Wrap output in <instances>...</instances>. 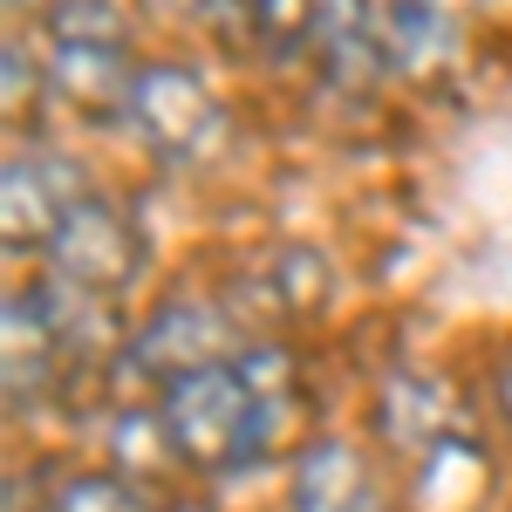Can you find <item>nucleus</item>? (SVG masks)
I'll return each instance as SVG.
<instances>
[{"mask_svg": "<svg viewBox=\"0 0 512 512\" xmlns=\"http://www.w3.org/2000/svg\"><path fill=\"white\" fill-rule=\"evenodd\" d=\"M137 274H144V233L130 226V212L110 205V198L76 205V219L48 246V280H62L76 294H96V301H117Z\"/></svg>", "mask_w": 512, "mask_h": 512, "instance_id": "5", "label": "nucleus"}, {"mask_svg": "<svg viewBox=\"0 0 512 512\" xmlns=\"http://www.w3.org/2000/svg\"><path fill=\"white\" fill-rule=\"evenodd\" d=\"M48 82L69 110L96 123L130 110L137 62H130V21L117 0H62L48 14Z\"/></svg>", "mask_w": 512, "mask_h": 512, "instance_id": "2", "label": "nucleus"}, {"mask_svg": "<svg viewBox=\"0 0 512 512\" xmlns=\"http://www.w3.org/2000/svg\"><path fill=\"white\" fill-rule=\"evenodd\" d=\"M89 178L76 158L62 151H14L0 171V233L7 253H48L55 233L76 219V205H89Z\"/></svg>", "mask_w": 512, "mask_h": 512, "instance_id": "4", "label": "nucleus"}, {"mask_svg": "<svg viewBox=\"0 0 512 512\" xmlns=\"http://www.w3.org/2000/svg\"><path fill=\"white\" fill-rule=\"evenodd\" d=\"M492 383H499V410H506V424H512V349L499 355V376Z\"/></svg>", "mask_w": 512, "mask_h": 512, "instance_id": "15", "label": "nucleus"}, {"mask_svg": "<svg viewBox=\"0 0 512 512\" xmlns=\"http://www.w3.org/2000/svg\"><path fill=\"white\" fill-rule=\"evenodd\" d=\"M308 55L335 89H376L390 76V41H383V7L376 0H315Z\"/></svg>", "mask_w": 512, "mask_h": 512, "instance_id": "7", "label": "nucleus"}, {"mask_svg": "<svg viewBox=\"0 0 512 512\" xmlns=\"http://www.w3.org/2000/svg\"><path fill=\"white\" fill-rule=\"evenodd\" d=\"M287 390H294V362L280 349H239L164 383L158 431L171 458L192 472H246L274 451Z\"/></svg>", "mask_w": 512, "mask_h": 512, "instance_id": "1", "label": "nucleus"}, {"mask_svg": "<svg viewBox=\"0 0 512 512\" xmlns=\"http://www.w3.org/2000/svg\"><path fill=\"white\" fill-rule=\"evenodd\" d=\"M205 14L233 48H260V55L308 48L315 28V0H205Z\"/></svg>", "mask_w": 512, "mask_h": 512, "instance_id": "11", "label": "nucleus"}, {"mask_svg": "<svg viewBox=\"0 0 512 512\" xmlns=\"http://www.w3.org/2000/svg\"><path fill=\"white\" fill-rule=\"evenodd\" d=\"M48 512H151V499L130 485V478H110V472H76L62 478L55 506Z\"/></svg>", "mask_w": 512, "mask_h": 512, "instance_id": "12", "label": "nucleus"}, {"mask_svg": "<svg viewBox=\"0 0 512 512\" xmlns=\"http://www.w3.org/2000/svg\"><path fill=\"white\" fill-rule=\"evenodd\" d=\"M233 349V328L219 308H205L192 294H178V301H164L158 315L144 321V335L130 342V369L137 376H158V383H178V376H192L205 362H226Z\"/></svg>", "mask_w": 512, "mask_h": 512, "instance_id": "6", "label": "nucleus"}, {"mask_svg": "<svg viewBox=\"0 0 512 512\" xmlns=\"http://www.w3.org/2000/svg\"><path fill=\"white\" fill-rule=\"evenodd\" d=\"M158 7H205V0H158Z\"/></svg>", "mask_w": 512, "mask_h": 512, "instance_id": "16", "label": "nucleus"}, {"mask_svg": "<svg viewBox=\"0 0 512 512\" xmlns=\"http://www.w3.org/2000/svg\"><path fill=\"white\" fill-rule=\"evenodd\" d=\"M287 506L294 512H396L376 465H369V451H355L349 437H315L294 458Z\"/></svg>", "mask_w": 512, "mask_h": 512, "instance_id": "8", "label": "nucleus"}, {"mask_svg": "<svg viewBox=\"0 0 512 512\" xmlns=\"http://www.w3.org/2000/svg\"><path fill=\"white\" fill-rule=\"evenodd\" d=\"M35 103H41V69L28 62L21 41H7V123H35Z\"/></svg>", "mask_w": 512, "mask_h": 512, "instance_id": "13", "label": "nucleus"}, {"mask_svg": "<svg viewBox=\"0 0 512 512\" xmlns=\"http://www.w3.org/2000/svg\"><path fill=\"white\" fill-rule=\"evenodd\" d=\"M55 7H62V0H7V14H14V21H21V14H28V21H48Z\"/></svg>", "mask_w": 512, "mask_h": 512, "instance_id": "14", "label": "nucleus"}, {"mask_svg": "<svg viewBox=\"0 0 512 512\" xmlns=\"http://www.w3.org/2000/svg\"><path fill=\"white\" fill-rule=\"evenodd\" d=\"M130 130H137V144L151 151L158 164L171 171H198V164H212L226 151V137H233V117H226V103L205 89V76H192L185 62H144L137 82H130Z\"/></svg>", "mask_w": 512, "mask_h": 512, "instance_id": "3", "label": "nucleus"}, {"mask_svg": "<svg viewBox=\"0 0 512 512\" xmlns=\"http://www.w3.org/2000/svg\"><path fill=\"white\" fill-rule=\"evenodd\" d=\"M383 41H390V76L431 82L458 62V7L451 0H390Z\"/></svg>", "mask_w": 512, "mask_h": 512, "instance_id": "10", "label": "nucleus"}, {"mask_svg": "<svg viewBox=\"0 0 512 512\" xmlns=\"http://www.w3.org/2000/svg\"><path fill=\"white\" fill-rule=\"evenodd\" d=\"M465 431H472V417L451 396V383H437V376H396L390 390H383V437L410 465H424L437 444H451V437H465Z\"/></svg>", "mask_w": 512, "mask_h": 512, "instance_id": "9", "label": "nucleus"}]
</instances>
